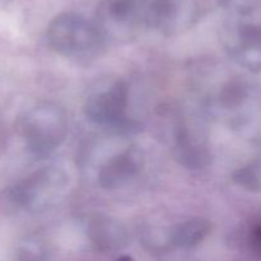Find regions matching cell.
Segmentation results:
<instances>
[{"instance_id": "cell-8", "label": "cell", "mask_w": 261, "mask_h": 261, "mask_svg": "<svg viewBox=\"0 0 261 261\" xmlns=\"http://www.w3.org/2000/svg\"><path fill=\"white\" fill-rule=\"evenodd\" d=\"M86 232L92 246L102 254L120 252L129 245L130 237L125 224L106 214L89 217Z\"/></svg>"}, {"instance_id": "cell-1", "label": "cell", "mask_w": 261, "mask_h": 261, "mask_svg": "<svg viewBox=\"0 0 261 261\" xmlns=\"http://www.w3.org/2000/svg\"><path fill=\"white\" fill-rule=\"evenodd\" d=\"M130 88L122 78H105L89 88L84 99V114L89 121L116 135H129L139 124L129 117Z\"/></svg>"}, {"instance_id": "cell-4", "label": "cell", "mask_w": 261, "mask_h": 261, "mask_svg": "<svg viewBox=\"0 0 261 261\" xmlns=\"http://www.w3.org/2000/svg\"><path fill=\"white\" fill-rule=\"evenodd\" d=\"M69 177L63 168L46 166L28 175L10 190L12 201L30 213L53 208L65 196Z\"/></svg>"}, {"instance_id": "cell-6", "label": "cell", "mask_w": 261, "mask_h": 261, "mask_svg": "<svg viewBox=\"0 0 261 261\" xmlns=\"http://www.w3.org/2000/svg\"><path fill=\"white\" fill-rule=\"evenodd\" d=\"M172 154L188 170H203L212 160L206 135L199 125L182 115H176L171 129Z\"/></svg>"}, {"instance_id": "cell-2", "label": "cell", "mask_w": 261, "mask_h": 261, "mask_svg": "<svg viewBox=\"0 0 261 261\" xmlns=\"http://www.w3.org/2000/svg\"><path fill=\"white\" fill-rule=\"evenodd\" d=\"M46 35L56 54L79 63L99 58L107 45L96 23L73 12L60 13L53 18Z\"/></svg>"}, {"instance_id": "cell-12", "label": "cell", "mask_w": 261, "mask_h": 261, "mask_svg": "<svg viewBox=\"0 0 261 261\" xmlns=\"http://www.w3.org/2000/svg\"><path fill=\"white\" fill-rule=\"evenodd\" d=\"M19 259L23 260H42L47 259V249L40 240H27L19 245Z\"/></svg>"}, {"instance_id": "cell-7", "label": "cell", "mask_w": 261, "mask_h": 261, "mask_svg": "<svg viewBox=\"0 0 261 261\" xmlns=\"http://www.w3.org/2000/svg\"><path fill=\"white\" fill-rule=\"evenodd\" d=\"M144 167V154L137 145H127L101 163L97 182L105 190H119L138 177Z\"/></svg>"}, {"instance_id": "cell-11", "label": "cell", "mask_w": 261, "mask_h": 261, "mask_svg": "<svg viewBox=\"0 0 261 261\" xmlns=\"http://www.w3.org/2000/svg\"><path fill=\"white\" fill-rule=\"evenodd\" d=\"M233 181L249 191H261V157L239 168L233 173Z\"/></svg>"}, {"instance_id": "cell-3", "label": "cell", "mask_w": 261, "mask_h": 261, "mask_svg": "<svg viewBox=\"0 0 261 261\" xmlns=\"http://www.w3.org/2000/svg\"><path fill=\"white\" fill-rule=\"evenodd\" d=\"M68 115L55 102L31 107L20 119V134L32 154L46 157L63 145L68 135Z\"/></svg>"}, {"instance_id": "cell-5", "label": "cell", "mask_w": 261, "mask_h": 261, "mask_svg": "<svg viewBox=\"0 0 261 261\" xmlns=\"http://www.w3.org/2000/svg\"><path fill=\"white\" fill-rule=\"evenodd\" d=\"M106 42H129L148 28L145 0H103L94 22Z\"/></svg>"}, {"instance_id": "cell-10", "label": "cell", "mask_w": 261, "mask_h": 261, "mask_svg": "<svg viewBox=\"0 0 261 261\" xmlns=\"http://www.w3.org/2000/svg\"><path fill=\"white\" fill-rule=\"evenodd\" d=\"M171 227L172 224L147 221L139 227L140 241L149 252L163 254L173 249L171 244Z\"/></svg>"}, {"instance_id": "cell-13", "label": "cell", "mask_w": 261, "mask_h": 261, "mask_svg": "<svg viewBox=\"0 0 261 261\" xmlns=\"http://www.w3.org/2000/svg\"><path fill=\"white\" fill-rule=\"evenodd\" d=\"M246 244L254 254L261 256V222L249 227L246 233Z\"/></svg>"}, {"instance_id": "cell-9", "label": "cell", "mask_w": 261, "mask_h": 261, "mask_svg": "<svg viewBox=\"0 0 261 261\" xmlns=\"http://www.w3.org/2000/svg\"><path fill=\"white\" fill-rule=\"evenodd\" d=\"M212 232V223L203 217H194L171 227L172 247L188 250L200 245Z\"/></svg>"}]
</instances>
